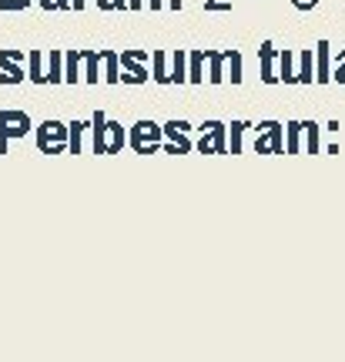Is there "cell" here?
Wrapping results in <instances>:
<instances>
[{
	"mask_svg": "<svg viewBox=\"0 0 345 362\" xmlns=\"http://www.w3.org/2000/svg\"><path fill=\"white\" fill-rule=\"evenodd\" d=\"M295 4H298V7H312L315 0H295Z\"/></svg>",
	"mask_w": 345,
	"mask_h": 362,
	"instance_id": "cell-1",
	"label": "cell"
}]
</instances>
